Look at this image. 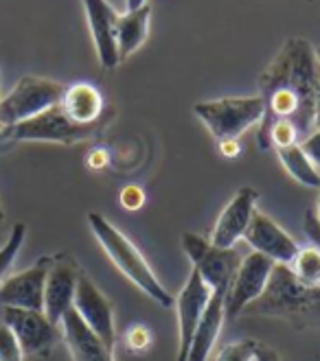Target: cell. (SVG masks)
Returning <instances> with one entry per match:
<instances>
[{
    "instance_id": "9c48e42d",
    "label": "cell",
    "mask_w": 320,
    "mask_h": 361,
    "mask_svg": "<svg viewBox=\"0 0 320 361\" xmlns=\"http://www.w3.org/2000/svg\"><path fill=\"white\" fill-rule=\"evenodd\" d=\"M276 263L266 259L263 254L250 252L242 257V263L235 271L232 281L224 293V317L235 320L239 317L248 305H252L259 295L266 291V285L270 281V274Z\"/></svg>"
},
{
    "instance_id": "5b68a950",
    "label": "cell",
    "mask_w": 320,
    "mask_h": 361,
    "mask_svg": "<svg viewBox=\"0 0 320 361\" xmlns=\"http://www.w3.org/2000/svg\"><path fill=\"white\" fill-rule=\"evenodd\" d=\"M196 116L208 127L215 140L239 138L263 118V101L259 97H226L194 105Z\"/></svg>"
},
{
    "instance_id": "8992f818",
    "label": "cell",
    "mask_w": 320,
    "mask_h": 361,
    "mask_svg": "<svg viewBox=\"0 0 320 361\" xmlns=\"http://www.w3.org/2000/svg\"><path fill=\"white\" fill-rule=\"evenodd\" d=\"M108 121H110V116L95 123V125H77L75 121H71L66 114H64V110L57 103L47 112H42L25 123L13 125L7 132L11 134L13 140H25V142L77 145V142H86V140L97 138L103 132V127Z\"/></svg>"
},
{
    "instance_id": "603a6c76",
    "label": "cell",
    "mask_w": 320,
    "mask_h": 361,
    "mask_svg": "<svg viewBox=\"0 0 320 361\" xmlns=\"http://www.w3.org/2000/svg\"><path fill=\"white\" fill-rule=\"evenodd\" d=\"M25 239H27V224L18 221L11 228V232H9L7 243L0 247V281H3L5 276H7V271L11 269L16 257L20 254V250H23V245H25Z\"/></svg>"
},
{
    "instance_id": "4fadbf2b",
    "label": "cell",
    "mask_w": 320,
    "mask_h": 361,
    "mask_svg": "<svg viewBox=\"0 0 320 361\" xmlns=\"http://www.w3.org/2000/svg\"><path fill=\"white\" fill-rule=\"evenodd\" d=\"M244 241L252 247V252L263 254L276 265H290L301 247L292 235H288L279 224L261 210H254L248 230L244 232Z\"/></svg>"
},
{
    "instance_id": "f1b7e54d",
    "label": "cell",
    "mask_w": 320,
    "mask_h": 361,
    "mask_svg": "<svg viewBox=\"0 0 320 361\" xmlns=\"http://www.w3.org/2000/svg\"><path fill=\"white\" fill-rule=\"evenodd\" d=\"M305 235L309 237V241L314 245L320 247V224H318V217H316V210L314 208H307L305 210Z\"/></svg>"
},
{
    "instance_id": "ba28073f",
    "label": "cell",
    "mask_w": 320,
    "mask_h": 361,
    "mask_svg": "<svg viewBox=\"0 0 320 361\" xmlns=\"http://www.w3.org/2000/svg\"><path fill=\"white\" fill-rule=\"evenodd\" d=\"M0 320L13 331L25 357H49L61 337L59 326L49 320L45 311L0 307Z\"/></svg>"
},
{
    "instance_id": "d4e9b609",
    "label": "cell",
    "mask_w": 320,
    "mask_h": 361,
    "mask_svg": "<svg viewBox=\"0 0 320 361\" xmlns=\"http://www.w3.org/2000/svg\"><path fill=\"white\" fill-rule=\"evenodd\" d=\"M0 361H25L13 331L0 320Z\"/></svg>"
},
{
    "instance_id": "e0dca14e",
    "label": "cell",
    "mask_w": 320,
    "mask_h": 361,
    "mask_svg": "<svg viewBox=\"0 0 320 361\" xmlns=\"http://www.w3.org/2000/svg\"><path fill=\"white\" fill-rule=\"evenodd\" d=\"M59 331L73 361H114V350L105 346L101 339L81 322V317L75 313V309L64 313L59 322Z\"/></svg>"
},
{
    "instance_id": "44dd1931",
    "label": "cell",
    "mask_w": 320,
    "mask_h": 361,
    "mask_svg": "<svg viewBox=\"0 0 320 361\" xmlns=\"http://www.w3.org/2000/svg\"><path fill=\"white\" fill-rule=\"evenodd\" d=\"M276 154H279V160H281L283 169L298 184L309 186V188H320L318 169L305 156V152L301 149V145H292V147H285V149H276Z\"/></svg>"
},
{
    "instance_id": "83f0119b",
    "label": "cell",
    "mask_w": 320,
    "mask_h": 361,
    "mask_svg": "<svg viewBox=\"0 0 320 361\" xmlns=\"http://www.w3.org/2000/svg\"><path fill=\"white\" fill-rule=\"evenodd\" d=\"M301 149L305 152V156L312 160V164L316 169H320V130H314L303 142H301Z\"/></svg>"
},
{
    "instance_id": "484cf974",
    "label": "cell",
    "mask_w": 320,
    "mask_h": 361,
    "mask_svg": "<svg viewBox=\"0 0 320 361\" xmlns=\"http://www.w3.org/2000/svg\"><path fill=\"white\" fill-rule=\"evenodd\" d=\"M119 202L125 210H141L143 204H145V190L138 186V184H130V186H125L121 193H119Z\"/></svg>"
},
{
    "instance_id": "f546056e",
    "label": "cell",
    "mask_w": 320,
    "mask_h": 361,
    "mask_svg": "<svg viewBox=\"0 0 320 361\" xmlns=\"http://www.w3.org/2000/svg\"><path fill=\"white\" fill-rule=\"evenodd\" d=\"M218 147H220L222 156H226V158H237L242 154V147H239V140L237 138L218 140Z\"/></svg>"
},
{
    "instance_id": "277c9868",
    "label": "cell",
    "mask_w": 320,
    "mask_h": 361,
    "mask_svg": "<svg viewBox=\"0 0 320 361\" xmlns=\"http://www.w3.org/2000/svg\"><path fill=\"white\" fill-rule=\"evenodd\" d=\"M64 90H66L64 83L47 77H20L11 92L0 99V130H11L18 123L47 112L61 101Z\"/></svg>"
},
{
    "instance_id": "d6a6232c",
    "label": "cell",
    "mask_w": 320,
    "mask_h": 361,
    "mask_svg": "<svg viewBox=\"0 0 320 361\" xmlns=\"http://www.w3.org/2000/svg\"><path fill=\"white\" fill-rule=\"evenodd\" d=\"M316 130H320V68H318V92H316Z\"/></svg>"
},
{
    "instance_id": "cb8c5ba5",
    "label": "cell",
    "mask_w": 320,
    "mask_h": 361,
    "mask_svg": "<svg viewBox=\"0 0 320 361\" xmlns=\"http://www.w3.org/2000/svg\"><path fill=\"white\" fill-rule=\"evenodd\" d=\"M259 342L257 339H237V342H230L224 348H220L215 361H254L257 355Z\"/></svg>"
},
{
    "instance_id": "d6986e66",
    "label": "cell",
    "mask_w": 320,
    "mask_h": 361,
    "mask_svg": "<svg viewBox=\"0 0 320 361\" xmlns=\"http://www.w3.org/2000/svg\"><path fill=\"white\" fill-rule=\"evenodd\" d=\"M226 322L224 317V293H213L211 300L202 313V320L194 333V339H191L189 346V355L186 361H208L213 348H215V342L222 333V326Z\"/></svg>"
},
{
    "instance_id": "9a60e30c",
    "label": "cell",
    "mask_w": 320,
    "mask_h": 361,
    "mask_svg": "<svg viewBox=\"0 0 320 361\" xmlns=\"http://www.w3.org/2000/svg\"><path fill=\"white\" fill-rule=\"evenodd\" d=\"M259 193L252 186H242L235 197L224 206L222 215L215 221V228L211 232V243L215 247H235L239 239H244V232L248 230V224L257 210Z\"/></svg>"
},
{
    "instance_id": "52a82bcc",
    "label": "cell",
    "mask_w": 320,
    "mask_h": 361,
    "mask_svg": "<svg viewBox=\"0 0 320 361\" xmlns=\"http://www.w3.org/2000/svg\"><path fill=\"white\" fill-rule=\"evenodd\" d=\"M182 250L208 289L213 293H226L235 271L242 263V254L235 247H215L208 239L194 235V232L182 235Z\"/></svg>"
},
{
    "instance_id": "e575fe53",
    "label": "cell",
    "mask_w": 320,
    "mask_h": 361,
    "mask_svg": "<svg viewBox=\"0 0 320 361\" xmlns=\"http://www.w3.org/2000/svg\"><path fill=\"white\" fill-rule=\"evenodd\" d=\"M314 210H316V217H318V224H320V197H318V204H316Z\"/></svg>"
},
{
    "instance_id": "ac0fdd59",
    "label": "cell",
    "mask_w": 320,
    "mask_h": 361,
    "mask_svg": "<svg viewBox=\"0 0 320 361\" xmlns=\"http://www.w3.org/2000/svg\"><path fill=\"white\" fill-rule=\"evenodd\" d=\"M59 108L77 125H95L103 118L112 116L110 110H105V101L99 88L83 81L66 86L59 101Z\"/></svg>"
},
{
    "instance_id": "1f68e13d",
    "label": "cell",
    "mask_w": 320,
    "mask_h": 361,
    "mask_svg": "<svg viewBox=\"0 0 320 361\" xmlns=\"http://www.w3.org/2000/svg\"><path fill=\"white\" fill-rule=\"evenodd\" d=\"M254 361H281L279 353H276L274 348H268V346H261L257 348V355H254Z\"/></svg>"
},
{
    "instance_id": "5bb4252c",
    "label": "cell",
    "mask_w": 320,
    "mask_h": 361,
    "mask_svg": "<svg viewBox=\"0 0 320 361\" xmlns=\"http://www.w3.org/2000/svg\"><path fill=\"white\" fill-rule=\"evenodd\" d=\"M211 295H213V291L200 279V274L196 269H191L184 289L180 291V295L174 302L176 313H178V331H180V344H178L176 361H186L191 339H194V333L202 320V313L211 300Z\"/></svg>"
},
{
    "instance_id": "3957f363",
    "label": "cell",
    "mask_w": 320,
    "mask_h": 361,
    "mask_svg": "<svg viewBox=\"0 0 320 361\" xmlns=\"http://www.w3.org/2000/svg\"><path fill=\"white\" fill-rule=\"evenodd\" d=\"M86 219H88V226L93 230L95 239L99 241L103 252L108 254V259L117 265V269L125 276V279L132 285H136L147 298H152L156 305H160L165 309L174 307V302H176L174 295L160 285L154 269L149 267L147 259L134 245V241L127 239L117 226H112L101 215V212H88Z\"/></svg>"
},
{
    "instance_id": "7c38bea8",
    "label": "cell",
    "mask_w": 320,
    "mask_h": 361,
    "mask_svg": "<svg viewBox=\"0 0 320 361\" xmlns=\"http://www.w3.org/2000/svg\"><path fill=\"white\" fill-rule=\"evenodd\" d=\"M79 276L81 269L71 254H53L45 285V315L55 326H59L64 313L73 309Z\"/></svg>"
},
{
    "instance_id": "4dcf8cb0",
    "label": "cell",
    "mask_w": 320,
    "mask_h": 361,
    "mask_svg": "<svg viewBox=\"0 0 320 361\" xmlns=\"http://www.w3.org/2000/svg\"><path fill=\"white\" fill-rule=\"evenodd\" d=\"M86 164L93 169V171H99V169H103L105 164H108V154H105L103 149H95V152L88 154Z\"/></svg>"
},
{
    "instance_id": "2e32d148",
    "label": "cell",
    "mask_w": 320,
    "mask_h": 361,
    "mask_svg": "<svg viewBox=\"0 0 320 361\" xmlns=\"http://www.w3.org/2000/svg\"><path fill=\"white\" fill-rule=\"evenodd\" d=\"M86 9L90 35L97 49V57L105 71L117 68L119 59V47H117V18L119 13L108 0H81Z\"/></svg>"
},
{
    "instance_id": "4316f807",
    "label": "cell",
    "mask_w": 320,
    "mask_h": 361,
    "mask_svg": "<svg viewBox=\"0 0 320 361\" xmlns=\"http://www.w3.org/2000/svg\"><path fill=\"white\" fill-rule=\"evenodd\" d=\"M127 350H132V353H143L147 350V346L152 344V333H149L145 326H134L127 331Z\"/></svg>"
},
{
    "instance_id": "d590c367",
    "label": "cell",
    "mask_w": 320,
    "mask_h": 361,
    "mask_svg": "<svg viewBox=\"0 0 320 361\" xmlns=\"http://www.w3.org/2000/svg\"><path fill=\"white\" fill-rule=\"evenodd\" d=\"M5 219V210H3V206H0V221Z\"/></svg>"
},
{
    "instance_id": "7a4b0ae2",
    "label": "cell",
    "mask_w": 320,
    "mask_h": 361,
    "mask_svg": "<svg viewBox=\"0 0 320 361\" xmlns=\"http://www.w3.org/2000/svg\"><path fill=\"white\" fill-rule=\"evenodd\" d=\"M244 313L281 317L296 329H305L320 322V287L303 285L288 265H274L266 291Z\"/></svg>"
},
{
    "instance_id": "836d02e7",
    "label": "cell",
    "mask_w": 320,
    "mask_h": 361,
    "mask_svg": "<svg viewBox=\"0 0 320 361\" xmlns=\"http://www.w3.org/2000/svg\"><path fill=\"white\" fill-rule=\"evenodd\" d=\"M147 5V0H125V11H136Z\"/></svg>"
},
{
    "instance_id": "ffe728a7",
    "label": "cell",
    "mask_w": 320,
    "mask_h": 361,
    "mask_svg": "<svg viewBox=\"0 0 320 361\" xmlns=\"http://www.w3.org/2000/svg\"><path fill=\"white\" fill-rule=\"evenodd\" d=\"M149 18H152V7L149 3L136 11H125L117 18V47H119V59L125 61L130 55H134L149 35Z\"/></svg>"
},
{
    "instance_id": "6da1fadb",
    "label": "cell",
    "mask_w": 320,
    "mask_h": 361,
    "mask_svg": "<svg viewBox=\"0 0 320 361\" xmlns=\"http://www.w3.org/2000/svg\"><path fill=\"white\" fill-rule=\"evenodd\" d=\"M320 61L312 42L290 37L259 75V99L263 118L259 130L272 121H290L301 142L316 130V92Z\"/></svg>"
},
{
    "instance_id": "8fae6325",
    "label": "cell",
    "mask_w": 320,
    "mask_h": 361,
    "mask_svg": "<svg viewBox=\"0 0 320 361\" xmlns=\"http://www.w3.org/2000/svg\"><path fill=\"white\" fill-rule=\"evenodd\" d=\"M51 257L37 259L31 267L5 276L0 281V307L45 311V285Z\"/></svg>"
},
{
    "instance_id": "7402d4cb",
    "label": "cell",
    "mask_w": 320,
    "mask_h": 361,
    "mask_svg": "<svg viewBox=\"0 0 320 361\" xmlns=\"http://www.w3.org/2000/svg\"><path fill=\"white\" fill-rule=\"evenodd\" d=\"M298 281L307 287H320V247L309 243L298 247L296 257L288 265Z\"/></svg>"
},
{
    "instance_id": "30bf717a",
    "label": "cell",
    "mask_w": 320,
    "mask_h": 361,
    "mask_svg": "<svg viewBox=\"0 0 320 361\" xmlns=\"http://www.w3.org/2000/svg\"><path fill=\"white\" fill-rule=\"evenodd\" d=\"M73 309L81 317V322L86 324L105 346L114 350V344H117L114 307L103 295V291L83 271H81L79 283H77Z\"/></svg>"
}]
</instances>
